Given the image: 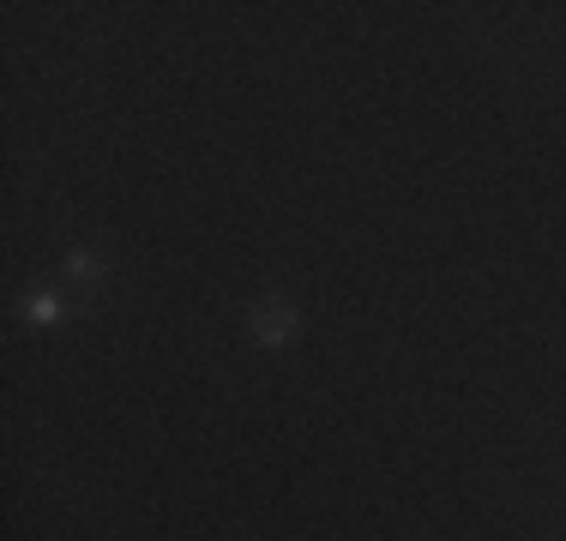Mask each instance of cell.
<instances>
[{
  "label": "cell",
  "mask_w": 566,
  "mask_h": 541,
  "mask_svg": "<svg viewBox=\"0 0 566 541\" xmlns=\"http://www.w3.org/2000/svg\"><path fill=\"white\" fill-rule=\"evenodd\" d=\"M24 319H31V325H55L61 319V295L55 289H36L31 301H24Z\"/></svg>",
  "instance_id": "cell-2"
},
{
  "label": "cell",
  "mask_w": 566,
  "mask_h": 541,
  "mask_svg": "<svg viewBox=\"0 0 566 541\" xmlns=\"http://www.w3.org/2000/svg\"><path fill=\"white\" fill-rule=\"evenodd\" d=\"M66 277H73V283H103V259L91 247H78L73 259H66Z\"/></svg>",
  "instance_id": "cell-3"
},
{
  "label": "cell",
  "mask_w": 566,
  "mask_h": 541,
  "mask_svg": "<svg viewBox=\"0 0 566 541\" xmlns=\"http://www.w3.org/2000/svg\"><path fill=\"white\" fill-rule=\"evenodd\" d=\"M253 337H260L265 349H290V337H295V307L283 301V295H260V301H253Z\"/></svg>",
  "instance_id": "cell-1"
}]
</instances>
